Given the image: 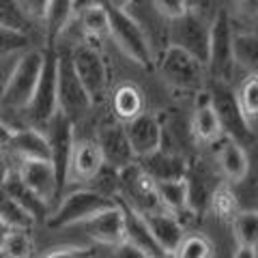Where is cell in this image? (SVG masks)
<instances>
[{"label": "cell", "mask_w": 258, "mask_h": 258, "mask_svg": "<svg viewBox=\"0 0 258 258\" xmlns=\"http://www.w3.org/2000/svg\"><path fill=\"white\" fill-rule=\"evenodd\" d=\"M235 103L239 108V114L243 116L245 125L256 134V120H258V80L256 74L247 76L235 93Z\"/></svg>", "instance_id": "cell-30"}, {"label": "cell", "mask_w": 258, "mask_h": 258, "mask_svg": "<svg viewBox=\"0 0 258 258\" xmlns=\"http://www.w3.org/2000/svg\"><path fill=\"white\" fill-rule=\"evenodd\" d=\"M106 5L108 13V37L132 62L140 64V67H151L155 60V52L151 50L149 39L144 37L138 22L123 9V5Z\"/></svg>", "instance_id": "cell-3"}, {"label": "cell", "mask_w": 258, "mask_h": 258, "mask_svg": "<svg viewBox=\"0 0 258 258\" xmlns=\"http://www.w3.org/2000/svg\"><path fill=\"white\" fill-rule=\"evenodd\" d=\"M142 217L147 222L149 232L155 239L157 247L164 254H174V249L179 247L181 239L185 237V224H181L179 217L168 211H155Z\"/></svg>", "instance_id": "cell-20"}, {"label": "cell", "mask_w": 258, "mask_h": 258, "mask_svg": "<svg viewBox=\"0 0 258 258\" xmlns=\"http://www.w3.org/2000/svg\"><path fill=\"white\" fill-rule=\"evenodd\" d=\"M9 235H11V228L3 220H0V247H3V243L7 241V237H9Z\"/></svg>", "instance_id": "cell-47"}, {"label": "cell", "mask_w": 258, "mask_h": 258, "mask_svg": "<svg viewBox=\"0 0 258 258\" xmlns=\"http://www.w3.org/2000/svg\"><path fill=\"white\" fill-rule=\"evenodd\" d=\"M211 95V106L215 110L217 118H220V127L224 138H228L232 142L241 144V147H249V144L256 142V134L245 125L243 116L239 114V108L235 103V93H230V88L226 84H217L215 88L209 91Z\"/></svg>", "instance_id": "cell-11"}, {"label": "cell", "mask_w": 258, "mask_h": 258, "mask_svg": "<svg viewBox=\"0 0 258 258\" xmlns=\"http://www.w3.org/2000/svg\"><path fill=\"white\" fill-rule=\"evenodd\" d=\"M43 58H45L43 50H26L18 58L13 71L9 74V80L3 86L0 120L5 125H9L13 132L22 129V114L28 106L32 93H35V86L43 69Z\"/></svg>", "instance_id": "cell-1"}, {"label": "cell", "mask_w": 258, "mask_h": 258, "mask_svg": "<svg viewBox=\"0 0 258 258\" xmlns=\"http://www.w3.org/2000/svg\"><path fill=\"white\" fill-rule=\"evenodd\" d=\"M232 230L239 247L256 249L258 245V213L256 209H241L239 215L232 220Z\"/></svg>", "instance_id": "cell-32"}, {"label": "cell", "mask_w": 258, "mask_h": 258, "mask_svg": "<svg viewBox=\"0 0 258 258\" xmlns=\"http://www.w3.org/2000/svg\"><path fill=\"white\" fill-rule=\"evenodd\" d=\"M232 258H258L256 249H249V247H237V252L232 254Z\"/></svg>", "instance_id": "cell-46"}, {"label": "cell", "mask_w": 258, "mask_h": 258, "mask_svg": "<svg viewBox=\"0 0 258 258\" xmlns=\"http://www.w3.org/2000/svg\"><path fill=\"white\" fill-rule=\"evenodd\" d=\"M114 203L118 205L120 213H123V241H127V243H132L134 247H138L140 252H144L149 258H157L161 256L164 252L157 247L155 239L151 237L149 232V226L147 222H144V217L140 213L132 211L127 205H123L118 198H114Z\"/></svg>", "instance_id": "cell-23"}, {"label": "cell", "mask_w": 258, "mask_h": 258, "mask_svg": "<svg viewBox=\"0 0 258 258\" xmlns=\"http://www.w3.org/2000/svg\"><path fill=\"white\" fill-rule=\"evenodd\" d=\"M213 15H205L203 9L189 3V11L183 18L168 24V45L176 47L191 58H196L200 64L209 60V28H211Z\"/></svg>", "instance_id": "cell-4"}, {"label": "cell", "mask_w": 258, "mask_h": 258, "mask_svg": "<svg viewBox=\"0 0 258 258\" xmlns=\"http://www.w3.org/2000/svg\"><path fill=\"white\" fill-rule=\"evenodd\" d=\"M88 189L97 191L103 198L114 200L118 196V172L112 170V168H108V166H103L99 170V174H97L95 179L91 181V187H88Z\"/></svg>", "instance_id": "cell-37"}, {"label": "cell", "mask_w": 258, "mask_h": 258, "mask_svg": "<svg viewBox=\"0 0 258 258\" xmlns=\"http://www.w3.org/2000/svg\"><path fill=\"white\" fill-rule=\"evenodd\" d=\"M189 129H191L194 138L200 142H207V144H215L217 140L224 138L220 118H217L215 110L211 106V95H209V91L196 93V108H194Z\"/></svg>", "instance_id": "cell-22"}, {"label": "cell", "mask_w": 258, "mask_h": 258, "mask_svg": "<svg viewBox=\"0 0 258 258\" xmlns=\"http://www.w3.org/2000/svg\"><path fill=\"white\" fill-rule=\"evenodd\" d=\"M0 26L18 30V32H26L28 22L24 20V15L20 11L18 3H9V0H0Z\"/></svg>", "instance_id": "cell-39"}, {"label": "cell", "mask_w": 258, "mask_h": 258, "mask_svg": "<svg viewBox=\"0 0 258 258\" xmlns=\"http://www.w3.org/2000/svg\"><path fill=\"white\" fill-rule=\"evenodd\" d=\"M5 258H30L32 256V241L28 230H11V235L0 247Z\"/></svg>", "instance_id": "cell-36"}, {"label": "cell", "mask_w": 258, "mask_h": 258, "mask_svg": "<svg viewBox=\"0 0 258 258\" xmlns=\"http://www.w3.org/2000/svg\"><path fill=\"white\" fill-rule=\"evenodd\" d=\"M45 138L50 144V164L54 168L56 183H58V194H62L64 185H67V168L76 140V125L62 114H56L50 127H47Z\"/></svg>", "instance_id": "cell-12"}, {"label": "cell", "mask_w": 258, "mask_h": 258, "mask_svg": "<svg viewBox=\"0 0 258 258\" xmlns=\"http://www.w3.org/2000/svg\"><path fill=\"white\" fill-rule=\"evenodd\" d=\"M232 26L228 11L220 9L215 11L211 20V28H209V60H207V71L217 84H228V78L232 76V56H230V39H232Z\"/></svg>", "instance_id": "cell-10"}, {"label": "cell", "mask_w": 258, "mask_h": 258, "mask_svg": "<svg viewBox=\"0 0 258 258\" xmlns=\"http://www.w3.org/2000/svg\"><path fill=\"white\" fill-rule=\"evenodd\" d=\"M11 164H9V159H7V155L3 151H0V187L7 183V179H9V174H11Z\"/></svg>", "instance_id": "cell-44"}, {"label": "cell", "mask_w": 258, "mask_h": 258, "mask_svg": "<svg viewBox=\"0 0 258 258\" xmlns=\"http://www.w3.org/2000/svg\"><path fill=\"white\" fill-rule=\"evenodd\" d=\"M28 43H30V39L26 32H18V30L0 26V58L15 54V52H24L28 47Z\"/></svg>", "instance_id": "cell-38"}, {"label": "cell", "mask_w": 258, "mask_h": 258, "mask_svg": "<svg viewBox=\"0 0 258 258\" xmlns=\"http://www.w3.org/2000/svg\"><path fill=\"white\" fill-rule=\"evenodd\" d=\"M80 226H84L86 235L93 241H97V243L112 245V247L123 243V213H120L116 203H114V207L93 215L91 220H86Z\"/></svg>", "instance_id": "cell-21"}, {"label": "cell", "mask_w": 258, "mask_h": 258, "mask_svg": "<svg viewBox=\"0 0 258 258\" xmlns=\"http://www.w3.org/2000/svg\"><path fill=\"white\" fill-rule=\"evenodd\" d=\"M215 161H217V168H220V174L228 183L239 185V183H243L247 179L249 157H247V151L241 147V144L232 142L228 138L217 140Z\"/></svg>", "instance_id": "cell-19"}, {"label": "cell", "mask_w": 258, "mask_h": 258, "mask_svg": "<svg viewBox=\"0 0 258 258\" xmlns=\"http://www.w3.org/2000/svg\"><path fill=\"white\" fill-rule=\"evenodd\" d=\"M18 7H20V11H22V15H24V20L26 22H30V20L43 22L47 3H43V0H39V3H18Z\"/></svg>", "instance_id": "cell-42"}, {"label": "cell", "mask_w": 258, "mask_h": 258, "mask_svg": "<svg viewBox=\"0 0 258 258\" xmlns=\"http://www.w3.org/2000/svg\"><path fill=\"white\" fill-rule=\"evenodd\" d=\"M56 103H58V114L74 125L93 110L91 97L74 71L69 50L56 52Z\"/></svg>", "instance_id": "cell-5"}, {"label": "cell", "mask_w": 258, "mask_h": 258, "mask_svg": "<svg viewBox=\"0 0 258 258\" xmlns=\"http://www.w3.org/2000/svg\"><path fill=\"white\" fill-rule=\"evenodd\" d=\"M0 97H3V86H0Z\"/></svg>", "instance_id": "cell-49"}, {"label": "cell", "mask_w": 258, "mask_h": 258, "mask_svg": "<svg viewBox=\"0 0 258 258\" xmlns=\"http://www.w3.org/2000/svg\"><path fill=\"white\" fill-rule=\"evenodd\" d=\"M155 194H157V203L164 211L172 213L179 217L181 213H191L187 205V187L185 181H164L155 183Z\"/></svg>", "instance_id": "cell-29"}, {"label": "cell", "mask_w": 258, "mask_h": 258, "mask_svg": "<svg viewBox=\"0 0 258 258\" xmlns=\"http://www.w3.org/2000/svg\"><path fill=\"white\" fill-rule=\"evenodd\" d=\"M138 166L153 183L181 181L185 179V170H187V157L166 149H159L155 153H151V155L138 159Z\"/></svg>", "instance_id": "cell-18"}, {"label": "cell", "mask_w": 258, "mask_h": 258, "mask_svg": "<svg viewBox=\"0 0 258 258\" xmlns=\"http://www.w3.org/2000/svg\"><path fill=\"white\" fill-rule=\"evenodd\" d=\"M101 168H103V157L95 138H76L69 157L67 181L91 183L99 174Z\"/></svg>", "instance_id": "cell-17"}, {"label": "cell", "mask_w": 258, "mask_h": 258, "mask_svg": "<svg viewBox=\"0 0 258 258\" xmlns=\"http://www.w3.org/2000/svg\"><path fill=\"white\" fill-rule=\"evenodd\" d=\"M110 207H114V200L103 198L88 187H80V189L69 191L67 196H62L56 211L50 213V217H47V226H52V228L80 226L86 220H91L93 215L106 211Z\"/></svg>", "instance_id": "cell-7"}, {"label": "cell", "mask_w": 258, "mask_h": 258, "mask_svg": "<svg viewBox=\"0 0 258 258\" xmlns=\"http://www.w3.org/2000/svg\"><path fill=\"white\" fill-rule=\"evenodd\" d=\"M209 209L215 213L217 220H222L226 224H232V220L239 215L241 211V205H239V198L235 189L230 187V185H224L220 183L215 187V191L211 194V198H209Z\"/></svg>", "instance_id": "cell-31"}, {"label": "cell", "mask_w": 258, "mask_h": 258, "mask_svg": "<svg viewBox=\"0 0 258 258\" xmlns=\"http://www.w3.org/2000/svg\"><path fill=\"white\" fill-rule=\"evenodd\" d=\"M9 151L20 161H50V144L37 129H18L11 136Z\"/></svg>", "instance_id": "cell-24"}, {"label": "cell", "mask_w": 258, "mask_h": 258, "mask_svg": "<svg viewBox=\"0 0 258 258\" xmlns=\"http://www.w3.org/2000/svg\"><path fill=\"white\" fill-rule=\"evenodd\" d=\"M69 58L74 64V71L78 80L86 88L88 97H91L93 106L97 101H101L108 93V64L103 60V54L99 52V47H95L91 43H80L74 50H69Z\"/></svg>", "instance_id": "cell-8"}, {"label": "cell", "mask_w": 258, "mask_h": 258, "mask_svg": "<svg viewBox=\"0 0 258 258\" xmlns=\"http://www.w3.org/2000/svg\"><path fill=\"white\" fill-rule=\"evenodd\" d=\"M15 174L24 183V187L30 189L47 207L60 196L56 174H54V168L50 161H20Z\"/></svg>", "instance_id": "cell-16"}, {"label": "cell", "mask_w": 258, "mask_h": 258, "mask_svg": "<svg viewBox=\"0 0 258 258\" xmlns=\"http://www.w3.org/2000/svg\"><path fill=\"white\" fill-rule=\"evenodd\" d=\"M157 69L161 80L183 93H200L205 91V80H207V69L200 64L196 58L185 54L176 47H164L157 60Z\"/></svg>", "instance_id": "cell-6"}, {"label": "cell", "mask_w": 258, "mask_h": 258, "mask_svg": "<svg viewBox=\"0 0 258 258\" xmlns=\"http://www.w3.org/2000/svg\"><path fill=\"white\" fill-rule=\"evenodd\" d=\"M95 142L101 151L103 157V166L112 168V170H123V168L132 166L136 157L132 153V147L127 142L125 129L116 120H110V123H103L99 127V132L95 136Z\"/></svg>", "instance_id": "cell-14"}, {"label": "cell", "mask_w": 258, "mask_h": 258, "mask_svg": "<svg viewBox=\"0 0 258 258\" xmlns=\"http://www.w3.org/2000/svg\"><path fill=\"white\" fill-rule=\"evenodd\" d=\"M213 256V243L200 232H191L181 239L179 247L174 249V258H211Z\"/></svg>", "instance_id": "cell-35"}, {"label": "cell", "mask_w": 258, "mask_h": 258, "mask_svg": "<svg viewBox=\"0 0 258 258\" xmlns=\"http://www.w3.org/2000/svg\"><path fill=\"white\" fill-rule=\"evenodd\" d=\"M95 254L97 252L88 245H60V247H52L41 258H95Z\"/></svg>", "instance_id": "cell-41"}, {"label": "cell", "mask_w": 258, "mask_h": 258, "mask_svg": "<svg viewBox=\"0 0 258 258\" xmlns=\"http://www.w3.org/2000/svg\"><path fill=\"white\" fill-rule=\"evenodd\" d=\"M230 56L232 64L247 71V76L256 74V60H258V37L256 32H232L230 39Z\"/></svg>", "instance_id": "cell-28"}, {"label": "cell", "mask_w": 258, "mask_h": 258, "mask_svg": "<svg viewBox=\"0 0 258 258\" xmlns=\"http://www.w3.org/2000/svg\"><path fill=\"white\" fill-rule=\"evenodd\" d=\"M11 136H13V129L9 125H5L0 120V151L9 149V142H11Z\"/></svg>", "instance_id": "cell-45"}, {"label": "cell", "mask_w": 258, "mask_h": 258, "mask_svg": "<svg viewBox=\"0 0 258 258\" xmlns=\"http://www.w3.org/2000/svg\"><path fill=\"white\" fill-rule=\"evenodd\" d=\"M161 127H164L161 120L153 112H147V110L123 125L136 161L161 149Z\"/></svg>", "instance_id": "cell-15"}, {"label": "cell", "mask_w": 258, "mask_h": 258, "mask_svg": "<svg viewBox=\"0 0 258 258\" xmlns=\"http://www.w3.org/2000/svg\"><path fill=\"white\" fill-rule=\"evenodd\" d=\"M112 258H149L144 252H140L138 247H134L132 243H127V241H123V243L114 245V252H112Z\"/></svg>", "instance_id": "cell-43"}, {"label": "cell", "mask_w": 258, "mask_h": 258, "mask_svg": "<svg viewBox=\"0 0 258 258\" xmlns=\"http://www.w3.org/2000/svg\"><path fill=\"white\" fill-rule=\"evenodd\" d=\"M151 7L166 22L179 20L189 11V3H185V0H155V3H151Z\"/></svg>", "instance_id": "cell-40"}, {"label": "cell", "mask_w": 258, "mask_h": 258, "mask_svg": "<svg viewBox=\"0 0 258 258\" xmlns=\"http://www.w3.org/2000/svg\"><path fill=\"white\" fill-rule=\"evenodd\" d=\"M185 187H187V205L189 211L203 213L209 207V198L215 191V187L220 185L217 181V174L209 161H205L203 157H196L194 161H187V170H185Z\"/></svg>", "instance_id": "cell-13"}, {"label": "cell", "mask_w": 258, "mask_h": 258, "mask_svg": "<svg viewBox=\"0 0 258 258\" xmlns=\"http://www.w3.org/2000/svg\"><path fill=\"white\" fill-rule=\"evenodd\" d=\"M110 101H112V114H114V120L120 125L129 123L132 118H136L138 114L144 112L142 91L132 82L118 84L114 91H112Z\"/></svg>", "instance_id": "cell-25"}, {"label": "cell", "mask_w": 258, "mask_h": 258, "mask_svg": "<svg viewBox=\"0 0 258 258\" xmlns=\"http://www.w3.org/2000/svg\"><path fill=\"white\" fill-rule=\"evenodd\" d=\"M3 189L28 213V217L32 222H47V217H50V207L45 203H41L30 189L24 187V183L18 179L15 172L9 174V179H7V183L3 185Z\"/></svg>", "instance_id": "cell-27"}, {"label": "cell", "mask_w": 258, "mask_h": 258, "mask_svg": "<svg viewBox=\"0 0 258 258\" xmlns=\"http://www.w3.org/2000/svg\"><path fill=\"white\" fill-rule=\"evenodd\" d=\"M0 220L9 226L11 230H28L35 224L28 217V213L3 187H0Z\"/></svg>", "instance_id": "cell-34"}, {"label": "cell", "mask_w": 258, "mask_h": 258, "mask_svg": "<svg viewBox=\"0 0 258 258\" xmlns=\"http://www.w3.org/2000/svg\"><path fill=\"white\" fill-rule=\"evenodd\" d=\"M120 203L140 215H149L155 211H164L157 203L155 183L140 170L138 161L118 170V196Z\"/></svg>", "instance_id": "cell-9"}, {"label": "cell", "mask_w": 258, "mask_h": 258, "mask_svg": "<svg viewBox=\"0 0 258 258\" xmlns=\"http://www.w3.org/2000/svg\"><path fill=\"white\" fill-rule=\"evenodd\" d=\"M43 69L39 76L30 101L22 114V129H37L45 134L54 116L58 114V103H56V50L45 47Z\"/></svg>", "instance_id": "cell-2"}, {"label": "cell", "mask_w": 258, "mask_h": 258, "mask_svg": "<svg viewBox=\"0 0 258 258\" xmlns=\"http://www.w3.org/2000/svg\"><path fill=\"white\" fill-rule=\"evenodd\" d=\"M74 3L67 0H52L45 7V18H43V26H45V37H47V47L56 50V43L60 41L62 32L67 30V26L74 20Z\"/></svg>", "instance_id": "cell-26"}, {"label": "cell", "mask_w": 258, "mask_h": 258, "mask_svg": "<svg viewBox=\"0 0 258 258\" xmlns=\"http://www.w3.org/2000/svg\"><path fill=\"white\" fill-rule=\"evenodd\" d=\"M157 258H174V254H161V256H157Z\"/></svg>", "instance_id": "cell-48"}, {"label": "cell", "mask_w": 258, "mask_h": 258, "mask_svg": "<svg viewBox=\"0 0 258 258\" xmlns=\"http://www.w3.org/2000/svg\"><path fill=\"white\" fill-rule=\"evenodd\" d=\"M80 26L91 37H108V13L103 3H86L78 13Z\"/></svg>", "instance_id": "cell-33"}]
</instances>
